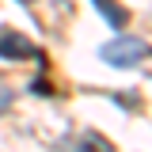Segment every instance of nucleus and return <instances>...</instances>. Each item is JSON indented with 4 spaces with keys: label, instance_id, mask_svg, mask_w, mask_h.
<instances>
[{
    "label": "nucleus",
    "instance_id": "f257e3e1",
    "mask_svg": "<svg viewBox=\"0 0 152 152\" xmlns=\"http://www.w3.org/2000/svg\"><path fill=\"white\" fill-rule=\"evenodd\" d=\"M99 57H103L107 65L129 69V65H137V61L152 57V46H145L141 38H114V42H107V46L99 50Z\"/></svg>",
    "mask_w": 152,
    "mask_h": 152
},
{
    "label": "nucleus",
    "instance_id": "f03ea898",
    "mask_svg": "<svg viewBox=\"0 0 152 152\" xmlns=\"http://www.w3.org/2000/svg\"><path fill=\"white\" fill-rule=\"evenodd\" d=\"M0 57H4V61H27V57H42V53H38V46L31 38L0 27Z\"/></svg>",
    "mask_w": 152,
    "mask_h": 152
},
{
    "label": "nucleus",
    "instance_id": "7ed1b4c3",
    "mask_svg": "<svg viewBox=\"0 0 152 152\" xmlns=\"http://www.w3.org/2000/svg\"><path fill=\"white\" fill-rule=\"evenodd\" d=\"M95 8H99V12H103V19H107V23H110L114 31H122V27H126V23H129V12H126V8H122V4H118V0H95Z\"/></svg>",
    "mask_w": 152,
    "mask_h": 152
},
{
    "label": "nucleus",
    "instance_id": "20e7f679",
    "mask_svg": "<svg viewBox=\"0 0 152 152\" xmlns=\"http://www.w3.org/2000/svg\"><path fill=\"white\" fill-rule=\"evenodd\" d=\"M72 152H114V145L107 141V137H99V133H84V137L76 141Z\"/></svg>",
    "mask_w": 152,
    "mask_h": 152
},
{
    "label": "nucleus",
    "instance_id": "39448f33",
    "mask_svg": "<svg viewBox=\"0 0 152 152\" xmlns=\"http://www.w3.org/2000/svg\"><path fill=\"white\" fill-rule=\"evenodd\" d=\"M23 4H34V0H23Z\"/></svg>",
    "mask_w": 152,
    "mask_h": 152
}]
</instances>
